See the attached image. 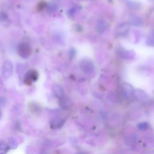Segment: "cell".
I'll list each match as a JSON object with an SVG mask.
<instances>
[{
    "mask_svg": "<svg viewBox=\"0 0 154 154\" xmlns=\"http://www.w3.org/2000/svg\"><path fill=\"white\" fill-rule=\"evenodd\" d=\"M52 90L54 95L56 98L60 99L64 96V89L60 85H54L52 86Z\"/></svg>",
    "mask_w": 154,
    "mask_h": 154,
    "instance_id": "ba28073f",
    "label": "cell"
},
{
    "mask_svg": "<svg viewBox=\"0 0 154 154\" xmlns=\"http://www.w3.org/2000/svg\"><path fill=\"white\" fill-rule=\"evenodd\" d=\"M148 124L146 123H141L138 125V127L140 130H145L147 128H148Z\"/></svg>",
    "mask_w": 154,
    "mask_h": 154,
    "instance_id": "9a60e30c",
    "label": "cell"
},
{
    "mask_svg": "<svg viewBox=\"0 0 154 154\" xmlns=\"http://www.w3.org/2000/svg\"><path fill=\"white\" fill-rule=\"evenodd\" d=\"M130 30V25L128 23H122L117 26L115 30V35L116 37H122L128 34Z\"/></svg>",
    "mask_w": 154,
    "mask_h": 154,
    "instance_id": "6da1fadb",
    "label": "cell"
},
{
    "mask_svg": "<svg viewBox=\"0 0 154 154\" xmlns=\"http://www.w3.org/2000/svg\"><path fill=\"white\" fill-rule=\"evenodd\" d=\"M13 64L9 60H5L2 68V73L4 78L8 79L11 77L13 73Z\"/></svg>",
    "mask_w": 154,
    "mask_h": 154,
    "instance_id": "277c9868",
    "label": "cell"
},
{
    "mask_svg": "<svg viewBox=\"0 0 154 154\" xmlns=\"http://www.w3.org/2000/svg\"><path fill=\"white\" fill-rule=\"evenodd\" d=\"M107 28V23L104 20H99L98 21L96 25V30L99 33V34H102V33L105 31Z\"/></svg>",
    "mask_w": 154,
    "mask_h": 154,
    "instance_id": "9c48e42d",
    "label": "cell"
},
{
    "mask_svg": "<svg viewBox=\"0 0 154 154\" xmlns=\"http://www.w3.org/2000/svg\"><path fill=\"white\" fill-rule=\"evenodd\" d=\"M9 149V147L5 143H1V153H5Z\"/></svg>",
    "mask_w": 154,
    "mask_h": 154,
    "instance_id": "5bb4252c",
    "label": "cell"
},
{
    "mask_svg": "<svg viewBox=\"0 0 154 154\" xmlns=\"http://www.w3.org/2000/svg\"><path fill=\"white\" fill-rule=\"evenodd\" d=\"M132 54H134V52H132V51H127L120 50L117 52V55L122 58L125 59H129L131 57H133L134 56H132Z\"/></svg>",
    "mask_w": 154,
    "mask_h": 154,
    "instance_id": "8fae6325",
    "label": "cell"
},
{
    "mask_svg": "<svg viewBox=\"0 0 154 154\" xmlns=\"http://www.w3.org/2000/svg\"><path fill=\"white\" fill-rule=\"evenodd\" d=\"M81 69L85 72L88 73L92 71L93 69V64L91 62H89L88 60H85V62H81Z\"/></svg>",
    "mask_w": 154,
    "mask_h": 154,
    "instance_id": "30bf717a",
    "label": "cell"
},
{
    "mask_svg": "<svg viewBox=\"0 0 154 154\" xmlns=\"http://www.w3.org/2000/svg\"><path fill=\"white\" fill-rule=\"evenodd\" d=\"M18 52L19 55L23 58H28L31 53V49L29 45L25 43H21L18 45Z\"/></svg>",
    "mask_w": 154,
    "mask_h": 154,
    "instance_id": "7a4b0ae2",
    "label": "cell"
},
{
    "mask_svg": "<svg viewBox=\"0 0 154 154\" xmlns=\"http://www.w3.org/2000/svg\"><path fill=\"white\" fill-rule=\"evenodd\" d=\"M59 105L63 110H68L73 105L72 100L68 96H63L59 99Z\"/></svg>",
    "mask_w": 154,
    "mask_h": 154,
    "instance_id": "5b68a950",
    "label": "cell"
},
{
    "mask_svg": "<svg viewBox=\"0 0 154 154\" xmlns=\"http://www.w3.org/2000/svg\"><path fill=\"white\" fill-rule=\"evenodd\" d=\"M134 89L132 86L128 83H124L122 85V92L125 98H128L134 94Z\"/></svg>",
    "mask_w": 154,
    "mask_h": 154,
    "instance_id": "52a82bcc",
    "label": "cell"
},
{
    "mask_svg": "<svg viewBox=\"0 0 154 154\" xmlns=\"http://www.w3.org/2000/svg\"><path fill=\"white\" fill-rule=\"evenodd\" d=\"M38 78H39V74L37 71L34 69L30 70L26 72L25 75L24 83L26 85H30L33 83V82L36 81Z\"/></svg>",
    "mask_w": 154,
    "mask_h": 154,
    "instance_id": "3957f363",
    "label": "cell"
},
{
    "mask_svg": "<svg viewBox=\"0 0 154 154\" xmlns=\"http://www.w3.org/2000/svg\"><path fill=\"white\" fill-rule=\"evenodd\" d=\"M134 97L137 99L140 100V101H144L147 96L143 91L139 90L134 92Z\"/></svg>",
    "mask_w": 154,
    "mask_h": 154,
    "instance_id": "7c38bea8",
    "label": "cell"
},
{
    "mask_svg": "<svg viewBox=\"0 0 154 154\" xmlns=\"http://www.w3.org/2000/svg\"><path fill=\"white\" fill-rule=\"evenodd\" d=\"M76 55V50L74 48H71L69 52V56L71 59H73Z\"/></svg>",
    "mask_w": 154,
    "mask_h": 154,
    "instance_id": "4fadbf2b",
    "label": "cell"
},
{
    "mask_svg": "<svg viewBox=\"0 0 154 154\" xmlns=\"http://www.w3.org/2000/svg\"><path fill=\"white\" fill-rule=\"evenodd\" d=\"M66 120L62 117H57L52 119L50 123L51 128L53 130H57L61 128L63 126Z\"/></svg>",
    "mask_w": 154,
    "mask_h": 154,
    "instance_id": "8992f818",
    "label": "cell"
}]
</instances>
